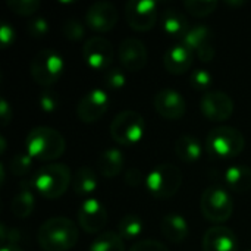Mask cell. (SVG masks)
<instances>
[{
	"label": "cell",
	"instance_id": "22",
	"mask_svg": "<svg viewBox=\"0 0 251 251\" xmlns=\"http://www.w3.org/2000/svg\"><path fill=\"white\" fill-rule=\"evenodd\" d=\"M162 28L168 35L182 40L191 26L182 12H178L175 9H166L162 15Z\"/></svg>",
	"mask_w": 251,
	"mask_h": 251
},
{
	"label": "cell",
	"instance_id": "35",
	"mask_svg": "<svg viewBox=\"0 0 251 251\" xmlns=\"http://www.w3.org/2000/svg\"><path fill=\"white\" fill-rule=\"evenodd\" d=\"M40 107L43 112L46 113H53L59 109V104H60V99L57 96V93L54 90H50V88H44L41 93H40Z\"/></svg>",
	"mask_w": 251,
	"mask_h": 251
},
{
	"label": "cell",
	"instance_id": "34",
	"mask_svg": "<svg viewBox=\"0 0 251 251\" xmlns=\"http://www.w3.org/2000/svg\"><path fill=\"white\" fill-rule=\"evenodd\" d=\"M103 81L109 90H121L126 82V75L121 68H110L104 72Z\"/></svg>",
	"mask_w": 251,
	"mask_h": 251
},
{
	"label": "cell",
	"instance_id": "27",
	"mask_svg": "<svg viewBox=\"0 0 251 251\" xmlns=\"http://www.w3.org/2000/svg\"><path fill=\"white\" fill-rule=\"evenodd\" d=\"M88 251H125V244L119 234L107 231L94 238Z\"/></svg>",
	"mask_w": 251,
	"mask_h": 251
},
{
	"label": "cell",
	"instance_id": "42",
	"mask_svg": "<svg viewBox=\"0 0 251 251\" xmlns=\"http://www.w3.org/2000/svg\"><path fill=\"white\" fill-rule=\"evenodd\" d=\"M0 251H24L21 247H18V246H6V247H1V250Z\"/></svg>",
	"mask_w": 251,
	"mask_h": 251
},
{
	"label": "cell",
	"instance_id": "41",
	"mask_svg": "<svg viewBox=\"0 0 251 251\" xmlns=\"http://www.w3.org/2000/svg\"><path fill=\"white\" fill-rule=\"evenodd\" d=\"M0 121H1V126H7L9 122L12 121V107L4 99H1L0 101Z\"/></svg>",
	"mask_w": 251,
	"mask_h": 251
},
{
	"label": "cell",
	"instance_id": "4",
	"mask_svg": "<svg viewBox=\"0 0 251 251\" xmlns=\"http://www.w3.org/2000/svg\"><path fill=\"white\" fill-rule=\"evenodd\" d=\"M206 146L209 153L216 159H234L243 153L246 138L237 128L218 126L209 132Z\"/></svg>",
	"mask_w": 251,
	"mask_h": 251
},
{
	"label": "cell",
	"instance_id": "38",
	"mask_svg": "<svg viewBox=\"0 0 251 251\" xmlns=\"http://www.w3.org/2000/svg\"><path fill=\"white\" fill-rule=\"evenodd\" d=\"M129 251H169V249L160 243V241H156V240H143V241H138L135 243Z\"/></svg>",
	"mask_w": 251,
	"mask_h": 251
},
{
	"label": "cell",
	"instance_id": "17",
	"mask_svg": "<svg viewBox=\"0 0 251 251\" xmlns=\"http://www.w3.org/2000/svg\"><path fill=\"white\" fill-rule=\"evenodd\" d=\"M154 109L156 112L169 121L182 119L187 112V103L182 94L172 88H163L154 96Z\"/></svg>",
	"mask_w": 251,
	"mask_h": 251
},
{
	"label": "cell",
	"instance_id": "37",
	"mask_svg": "<svg viewBox=\"0 0 251 251\" xmlns=\"http://www.w3.org/2000/svg\"><path fill=\"white\" fill-rule=\"evenodd\" d=\"M19 240H21V232L16 228H9L4 222L0 224V243H1V247L18 246Z\"/></svg>",
	"mask_w": 251,
	"mask_h": 251
},
{
	"label": "cell",
	"instance_id": "30",
	"mask_svg": "<svg viewBox=\"0 0 251 251\" xmlns=\"http://www.w3.org/2000/svg\"><path fill=\"white\" fill-rule=\"evenodd\" d=\"M7 7L19 16H31L38 12L41 3L38 0H7Z\"/></svg>",
	"mask_w": 251,
	"mask_h": 251
},
{
	"label": "cell",
	"instance_id": "6",
	"mask_svg": "<svg viewBox=\"0 0 251 251\" xmlns=\"http://www.w3.org/2000/svg\"><path fill=\"white\" fill-rule=\"evenodd\" d=\"M63 68L65 62L59 51L53 49H43L32 57L29 72L37 84L43 87H50L60 79Z\"/></svg>",
	"mask_w": 251,
	"mask_h": 251
},
{
	"label": "cell",
	"instance_id": "23",
	"mask_svg": "<svg viewBox=\"0 0 251 251\" xmlns=\"http://www.w3.org/2000/svg\"><path fill=\"white\" fill-rule=\"evenodd\" d=\"M124 154L121 150L118 149H107L104 150L99 159H97V169L100 172L101 176L112 179L115 176H118L124 168Z\"/></svg>",
	"mask_w": 251,
	"mask_h": 251
},
{
	"label": "cell",
	"instance_id": "8",
	"mask_svg": "<svg viewBox=\"0 0 251 251\" xmlns=\"http://www.w3.org/2000/svg\"><path fill=\"white\" fill-rule=\"evenodd\" d=\"M146 129V122L141 113L135 110H124L118 113L110 124V135L121 146L137 144Z\"/></svg>",
	"mask_w": 251,
	"mask_h": 251
},
{
	"label": "cell",
	"instance_id": "18",
	"mask_svg": "<svg viewBox=\"0 0 251 251\" xmlns=\"http://www.w3.org/2000/svg\"><path fill=\"white\" fill-rule=\"evenodd\" d=\"M203 251H238L237 237L224 225L212 226L203 237Z\"/></svg>",
	"mask_w": 251,
	"mask_h": 251
},
{
	"label": "cell",
	"instance_id": "2",
	"mask_svg": "<svg viewBox=\"0 0 251 251\" xmlns=\"http://www.w3.org/2000/svg\"><path fill=\"white\" fill-rule=\"evenodd\" d=\"M25 149L32 159L53 162L63 156L66 141L57 129L50 126H37L26 135Z\"/></svg>",
	"mask_w": 251,
	"mask_h": 251
},
{
	"label": "cell",
	"instance_id": "7",
	"mask_svg": "<svg viewBox=\"0 0 251 251\" xmlns=\"http://www.w3.org/2000/svg\"><path fill=\"white\" fill-rule=\"evenodd\" d=\"M200 209L203 216L215 224L226 222L234 212V201L228 190L212 185L206 188L201 194Z\"/></svg>",
	"mask_w": 251,
	"mask_h": 251
},
{
	"label": "cell",
	"instance_id": "39",
	"mask_svg": "<svg viewBox=\"0 0 251 251\" xmlns=\"http://www.w3.org/2000/svg\"><path fill=\"white\" fill-rule=\"evenodd\" d=\"M0 41L3 49H7L15 41V29L6 21H3L0 26Z\"/></svg>",
	"mask_w": 251,
	"mask_h": 251
},
{
	"label": "cell",
	"instance_id": "32",
	"mask_svg": "<svg viewBox=\"0 0 251 251\" xmlns=\"http://www.w3.org/2000/svg\"><path fill=\"white\" fill-rule=\"evenodd\" d=\"M213 76L207 69H194L190 74V85L197 91H206L212 85Z\"/></svg>",
	"mask_w": 251,
	"mask_h": 251
},
{
	"label": "cell",
	"instance_id": "1",
	"mask_svg": "<svg viewBox=\"0 0 251 251\" xmlns=\"http://www.w3.org/2000/svg\"><path fill=\"white\" fill-rule=\"evenodd\" d=\"M37 238L44 251H69L76 246L79 231L71 219L57 216L41 224Z\"/></svg>",
	"mask_w": 251,
	"mask_h": 251
},
{
	"label": "cell",
	"instance_id": "25",
	"mask_svg": "<svg viewBox=\"0 0 251 251\" xmlns=\"http://www.w3.org/2000/svg\"><path fill=\"white\" fill-rule=\"evenodd\" d=\"M174 149H175L176 157L185 163H196L203 154V149H201L200 141L191 135H181L175 141Z\"/></svg>",
	"mask_w": 251,
	"mask_h": 251
},
{
	"label": "cell",
	"instance_id": "26",
	"mask_svg": "<svg viewBox=\"0 0 251 251\" xmlns=\"http://www.w3.org/2000/svg\"><path fill=\"white\" fill-rule=\"evenodd\" d=\"M72 191L78 196H88L97 188L96 172L90 166H81L72 176Z\"/></svg>",
	"mask_w": 251,
	"mask_h": 251
},
{
	"label": "cell",
	"instance_id": "9",
	"mask_svg": "<svg viewBox=\"0 0 251 251\" xmlns=\"http://www.w3.org/2000/svg\"><path fill=\"white\" fill-rule=\"evenodd\" d=\"M125 18L134 31L147 32L157 22V4L151 0H131L125 4Z\"/></svg>",
	"mask_w": 251,
	"mask_h": 251
},
{
	"label": "cell",
	"instance_id": "3",
	"mask_svg": "<svg viewBox=\"0 0 251 251\" xmlns=\"http://www.w3.org/2000/svg\"><path fill=\"white\" fill-rule=\"evenodd\" d=\"M31 184L41 197L54 200L62 197L72 184L71 171L63 163H49L35 171Z\"/></svg>",
	"mask_w": 251,
	"mask_h": 251
},
{
	"label": "cell",
	"instance_id": "15",
	"mask_svg": "<svg viewBox=\"0 0 251 251\" xmlns=\"http://www.w3.org/2000/svg\"><path fill=\"white\" fill-rule=\"evenodd\" d=\"M147 49L146 44L135 37H128L121 41L118 47V59L125 71L138 72L147 65Z\"/></svg>",
	"mask_w": 251,
	"mask_h": 251
},
{
	"label": "cell",
	"instance_id": "12",
	"mask_svg": "<svg viewBox=\"0 0 251 251\" xmlns=\"http://www.w3.org/2000/svg\"><path fill=\"white\" fill-rule=\"evenodd\" d=\"M109 109V96L101 88H93L87 91L78 101L76 115L84 124L97 122L104 116Z\"/></svg>",
	"mask_w": 251,
	"mask_h": 251
},
{
	"label": "cell",
	"instance_id": "16",
	"mask_svg": "<svg viewBox=\"0 0 251 251\" xmlns=\"http://www.w3.org/2000/svg\"><path fill=\"white\" fill-rule=\"evenodd\" d=\"M118 9L109 1H96L85 12V24L96 32H109L118 24Z\"/></svg>",
	"mask_w": 251,
	"mask_h": 251
},
{
	"label": "cell",
	"instance_id": "40",
	"mask_svg": "<svg viewBox=\"0 0 251 251\" xmlns=\"http://www.w3.org/2000/svg\"><path fill=\"white\" fill-rule=\"evenodd\" d=\"M124 181L129 187H138L143 182V172L138 168H129L124 176Z\"/></svg>",
	"mask_w": 251,
	"mask_h": 251
},
{
	"label": "cell",
	"instance_id": "36",
	"mask_svg": "<svg viewBox=\"0 0 251 251\" xmlns=\"http://www.w3.org/2000/svg\"><path fill=\"white\" fill-rule=\"evenodd\" d=\"M26 31L32 38H43L49 32V22L44 18L37 16V18H34V19H31L28 22Z\"/></svg>",
	"mask_w": 251,
	"mask_h": 251
},
{
	"label": "cell",
	"instance_id": "44",
	"mask_svg": "<svg viewBox=\"0 0 251 251\" xmlns=\"http://www.w3.org/2000/svg\"><path fill=\"white\" fill-rule=\"evenodd\" d=\"M226 4H229V6H243V4H246L244 1H226Z\"/></svg>",
	"mask_w": 251,
	"mask_h": 251
},
{
	"label": "cell",
	"instance_id": "10",
	"mask_svg": "<svg viewBox=\"0 0 251 251\" xmlns=\"http://www.w3.org/2000/svg\"><path fill=\"white\" fill-rule=\"evenodd\" d=\"M234 100L225 91H206L200 99V110L212 122H224L234 113Z\"/></svg>",
	"mask_w": 251,
	"mask_h": 251
},
{
	"label": "cell",
	"instance_id": "45",
	"mask_svg": "<svg viewBox=\"0 0 251 251\" xmlns=\"http://www.w3.org/2000/svg\"><path fill=\"white\" fill-rule=\"evenodd\" d=\"M0 171H1V184H4V163H0Z\"/></svg>",
	"mask_w": 251,
	"mask_h": 251
},
{
	"label": "cell",
	"instance_id": "46",
	"mask_svg": "<svg viewBox=\"0 0 251 251\" xmlns=\"http://www.w3.org/2000/svg\"><path fill=\"white\" fill-rule=\"evenodd\" d=\"M247 251H251V250H247Z\"/></svg>",
	"mask_w": 251,
	"mask_h": 251
},
{
	"label": "cell",
	"instance_id": "31",
	"mask_svg": "<svg viewBox=\"0 0 251 251\" xmlns=\"http://www.w3.org/2000/svg\"><path fill=\"white\" fill-rule=\"evenodd\" d=\"M32 166V157L24 151V153H16L12 159H10V165H9V169L10 172L15 175V176H25L29 169Z\"/></svg>",
	"mask_w": 251,
	"mask_h": 251
},
{
	"label": "cell",
	"instance_id": "11",
	"mask_svg": "<svg viewBox=\"0 0 251 251\" xmlns=\"http://www.w3.org/2000/svg\"><path fill=\"white\" fill-rule=\"evenodd\" d=\"M82 56L90 68L107 71L115 59V47L107 38L94 35L84 43Z\"/></svg>",
	"mask_w": 251,
	"mask_h": 251
},
{
	"label": "cell",
	"instance_id": "43",
	"mask_svg": "<svg viewBox=\"0 0 251 251\" xmlns=\"http://www.w3.org/2000/svg\"><path fill=\"white\" fill-rule=\"evenodd\" d=\"M0 144H1V150H0V153H1V154H4V151H6V138H4V137H0Z\"/></svg>",
	"mask_w": 251,
	"mask_h": 251
},
{
	"label": "cell",
	"instance_id": "19",
	"mask_svg": "<svg viewBox=\"0 0 251 251\" xmlns=\"http://www.w3.org/2000/svg\"><path fill=\"white\" fill-rule=\"evenodd\" d=\"M193 59H194V53L182 43H178L166 50L163 56V65L168 72L174 75H181L191 68Z\"/></svg>",
	"mask_w": 251,
	"mask_h": 251
},
{
	"label": "cell",
	"instance_id": "14",
	"mask_svg": "<svg viewBox=\"0 0 251 251\" xmlns=\"http://www.w3.org/2000/svg\"><path fill=\"white\" fill-rule=\"evenodd\" d=\"M212 38L213 34L209 26L194 25L190 28L187 35L181 40V43L187 46L201 62H210L216 54Z\"/></svg>",
	"mask_w": 251,
	"mask_h": 251
},
{
	"label": "cell",
	"instance_id": "29",
	"mask_svg": "<svg viewBox=\"0 0 251 251\" xmlns=\"http://www.w3.org/2000/svg\"><path fill=\"white\" fill-rule=\"evenodd\" d=\"M216 0H187L184 1L185 10L196 18H206L218 9Z\"/></svg>",
	"mask_w": 251,
	"mask_h": 251
},
{
	"label": "cell",
	"instance_id": "13",
	"mask_svg": "<svg viewBox=\"0 0 251 251\" xmlns=\"http://www.w3.org/2000/svg\"><path fill=\"white\" fill-rule=\"evenodd\" d=\"M107 209L97 199H87L78 210V224L87 234H99L107 224Z\"/></svg>",
	"mask_w": 251,
	"mask_h": 251
},
{
	"label": "cell",
	"instance_id": "21",
	"mask_svg": "<svg viewBox=\"0 0 251 251\" xmlns=\"http://www.w3.org/2000/svg\"><path fill=\"white\" fill-rule=\"evenodd\" d=\"M32 184H28L26 181H24L18 190V193L15 194L12 203H10V210L12 215L18 219H24L31 216V213L34 212L35 207V197H34V191H32Z\"/></svg>",
	"mask_w": 251,
	"mask_h": 251
},
{
	"label": "cell",
	"instance_id": "20",
	"mask_svg": "<svg viewBox=\"0 0 251 251\" xmlns=\"http://www.w3.org/2000/svg\"><path fill=\"white\" fill-rule=\"evenodd\" d=\"M160 231H162L163 237L174 244H179V243L185 241L190 234L187 221L178 213L165 215L162 219V224H160Z\"/></svg>",
	"mask_w": 251,
	"mask_h": 251
},
{
	"label": "cell",
	"instance_id": "33",
	"mask_svg": "<svg viewBox=\"0 0 251 251\" xmlns=\"http://www.w3.org/2000/svg\"><path fill=\"white\" fill-rule=\"evenodd\" d=\"M62 32H63L65 38H68L71 41H81L85 35V28L81 21L68 19V21H65V24L62 26Z\"/></svg>",
	"mask_w": 251,
	"mask_h": 251
},
{
	"label": "cell",
	"instance_id": "5",
	"mask_svg": "<svg viewBox=\"0 0 251 251\" xmlns=\"http://www.w3.org/2000/svg\"><path fill=\"white\" fill-rule=\"evenodd\" d=\"M182 181V172L176 165L162 163L147 175L146 187L156 199H171L179 191Z\"/></svg>",
	"mask_w": 251,
	"mask_h": 251
},
{
	"label": "cell",
	"instance_id": "24",
	"mask_svg": "<svg viewBox=\"0 0 251 251\" xmlns=\"http://www.w3.org/2000/svg\"><path fill=\"white\" fill-rule=\"evenodd\" d=\"M225 184L234 193H247L251 190V168L244 165L231 166L225 172Z\"/></svg>",
	"mask_w": 251,
	"mask_h": 251
},
{
	"label": "cell",
	"instance_id": "28",
	"mask_svg": "<svg viewBox=\"0 0 251 251\" xmlns=\"http://www.w3.org/2000/svg\"><path fill=\"white\" fill-rule=\"evenodd\" d=\"M143 232V219L134 213L125 215L118 224V234L122 240H134Z\"/></svg>",
	"mask_w": 251,
	"mask_h": 251
}]
</instances>
